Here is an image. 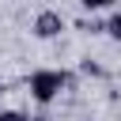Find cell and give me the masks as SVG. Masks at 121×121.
<instances>
[{
	"label": "cell",
	"instance_id": "cell-10",
	"mask_svg": "<svg viewBox=\"0 0 121 121\" xmlns=\"http://www.w3.org/2000/svg\"><path fill=\"white\" fill-rule=\"evenodd\" d=\"M87 121H91V117H87Z\"/></svg>",
	"mask_w": 121,
	"mask_h": 121
},
{
	"label": "cell",
	"instance_id": "cell-8",
	"mask_svg": "<svg viewBox=\"0 0 121 121\" xmlns=\"http://www.w3.org/2000/svg\"><path fill=\"white\" fill-rule=\"evenodd\" d=\"M26 121H53V117H45V113H34V117H26Z\"/></svg>",
	"mask_w": 121,
	"mask_h": 121
},
{
	"label": "cell",
	"instance_id": "cell-1",
	"mask_svg": "<svg viewBox=\"0 0 121 121\" xmlns=\"http://www.w3.org/2000/svg\"><path fill=\"white\" fill-rule=\"evenodd\" d=\"M72 87V76L68 72H60V68H38V72H30V79H26V91H30V98L34 102H53V98H60V91H68Z\"/></svg>",
	"mask_w": 121,
	"mask_h": 121
},
{
	"label": "cell",
	"instance_id": "cell-9",
	"mask_svg": "<svg viewBox=\"0 0 121 121\" xmlns=\"http://www.w3.org/2000/svg\"><path fill=\"white\" fill-rule=\"evenodd\" d=\"M0 98H4V87H0Z\"/></svg>",
	"mask_w": 121,
	"mask_h": 121
},
{
	"label": "cell",
	"instance_id": "cell-4",
	"mask_svg": "<svg viewBox=\"0 0 121 121\" xmlns=\"http://www.w3.org/2000/svg\"><path fill=\"white\" fill-rule=\"evenodd\" d=\"M79 8L95 15V11H106V8H113V0H79Z\"/></svg>",
	"mask_w": 121,
	"mask_h": 121
},
{
	"label": "cell",
	"instance_id": "cell-7",
	"mask_svg": "<svg viewBox=\"0 0 121 121\" xmlns=\"http://www.w3.org/2000/svg\"><path fill=\"white\" fill-rule=\"evenodd\" d=\"M0 121H26L23 110H0Z\"/></svg>",
	"mask_w": 121,
	"mask_h": 121
},
{
	"label": "cell",
	"instance_id": "cell-2",
	"mask_svg": "<svg viewBox=\"0 0 121 121\" xmlns=\"http://www.w3.org/2000/svg\"><path fill=\"white\" fill-rule=\"evenodd\" d=\"M64 15L60 11H53V8H45V11H38L34 15V23H30V34L34 38H42V42H49V38H60L64 34Z\"/></svg>",
	"mask_w": 121,
	"mask_h": 121
},
{
	"label": "cell",
	"instance_id": "cell-5",
	"mask_svg": "<svg viewBox=\"0 0 121 121\" xmlns=\"http://www.w3.org/2000/svg\"><path fill=\"white\" fill-rule=\"evenodd\" d=\"M79 72H83V76H102V64H95V60L87 57V60H79Z\"/></svg>",
	"mask_w": 121,
	"mask_h": 121
},
{
	"label": "cell",
	"instance_id": "cell-3",
	"mask_svg": "<svg viewBox=\"0 0 121 121\" xmlns=\"http://www.w3.org/2000/svg\"><path fill=\"white\" fill-rule=\"evenodd\" d=\"M102 34H110L113 42H121V11H113V15L102 23Z\"/></svg>",
	"mask_w": 121,
	"mask_h": 121
},
{
	"label": "cell",
	"instance_id": "cell-6",
	"mask_svg": "<svg viewBox=\"0 0 121 121\" xmlns=\"http://www.w3.org/2000/svg\"><path fill=\"white\" fill-rule=\"evenodd\" d=\"M79 30H87V34H102V23H98V19H79Z\"/></svg>",
	"mask_w": 121,
	"mask_h": 121
}]
</instances>
